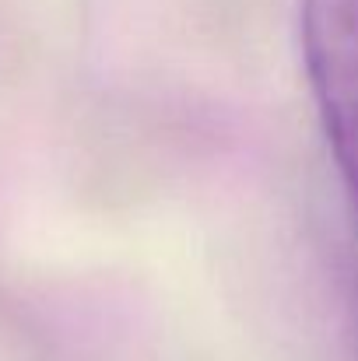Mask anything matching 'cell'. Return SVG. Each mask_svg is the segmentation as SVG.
I'll return each instance as SVG.
<instances>
[{
  "mask_svg": "<svg viewBox=\"0 0 358 361\" xmlns=\"http://www.w3.org/2000/svg\"><path fill=\"white\" fill-rule=\"evenodd\" d=\"M302 60L338 158L358 147V0H302Z\"/></svg>",
  "mask_w": 358,
  "mask_h": 361,
  "instance_id": "cell-1",
  "label": "cell"
},
{
  "mask_svg": "<svg viewBox=\"0 0 358 361\" xmlns=\"http://www.w3.org/2000/svg\"><path fill=\"white\" fill-rule=\"evenodd\" d=\"M338 165H341V172H345V179H348V186H352V193H355V200H358V147L338 154Z\"/></svg>",
  "mask_w": 358,
  "mask_h": 361,
  "instance_id": "cell-2",
  "label": "cell"
}]
</instances>
